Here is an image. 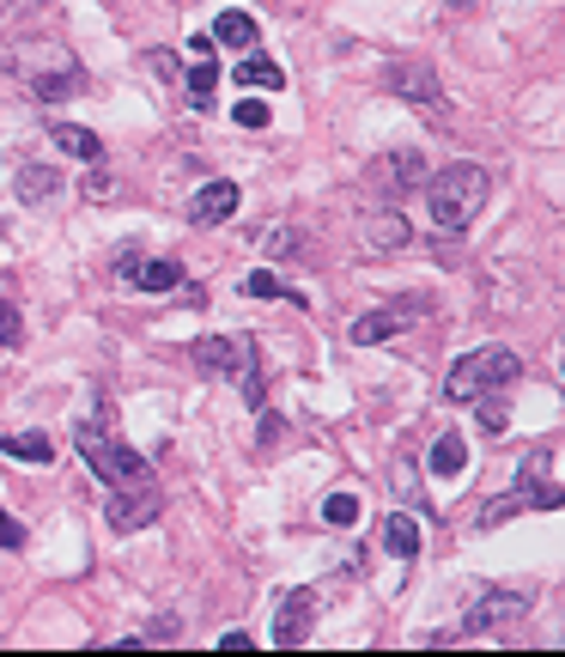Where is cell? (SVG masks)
Instances as JSON below:
<instances>
[{"instance_id":"4dcf8cb0","label":"cell","mask_w":565,"mask_h":657,"mask_svg":"<svg viewBox=\"0 0 565 657\" xmlns=\"http://www.w3.org/2000/svg\"><path fill=\"white\" fill-rule=\"evenodd\" d=\"M280 432H286V420H280V414H268V420H261V444H274Z\"/></svg>"},{"instance_id":"cb8c5ba5","label":"cell","mask_w":565,"mask_h":657,"mask_svg":"<svg viewBox=\"0 0 565 657\" xmlns=\"http://www.w3.org/2000/svg\"><path fill=\"white\" fill-rule=\"evenodd\" d=\"M523 505H529V493H504V500L480 505V530H492V523H504V518H517Z\"/></svg>"},{"instance_id":"484cf974","label":"cell","mask_w":565,"mask_h":657,"mask_svg":"<svg viewBox=\"0 0 565 657\" xmlns=\"http://www.w3.org/2000/svg\"><path fill=\"white\" fill-rule=\"evenodd\" d=\"M18 341H25V317L13 299H0V348H18Z\"/></svg>"},{"instance_id":"6da1fadb","label":"cell","mask_w":565,"mask_h":657,"mask_svg":"<svg viewBox=\"0 0 565 657\" xmlns=\"http://www.w3.org/2000/svg\"><path fill=\"white\" fill-rule=\"evenodd\" d=\"M426 207L444 231H462L480 207H487V170L468 165V159H462V165H444L426 184Z\"/></svg>"},{"instance_id":"5b68a950","label":"cell","mask_w":565,"mask_h":657,"mask_svg":"<svg viewBox=\"0 0 565 657\" xmlns=\"http://www.w3.org/2000/svg\"><path fill=\"white\" fill-rule=\"evenodd\" d=\"M165 511V493L153 488V481H134V488H123V493H110V505H104V518H110V530H146V523Z\"/></svg>"},{"instance_id":"ac0fdd59","label":"cell","mask_w":565,"mask_h":657,"mask_svg":"<svg viewBox=\"0 0 565 657\" xmlns=\"http://www.w3.org/2000/svg\"><path fill=\"white\" fill-rule=\"evenodd\" d=\"M214 43H226V49H256V18H249V13H219L214 18Z\"/></svg>"},{"instance_id":"4fadbf2b","label":"cell","mask_w":565,"mask_h":657,"mask_svg":"<svg viewBox=\"0 0 565 657\" xmlns=\"http://www.w3.org/2000/svg\"><path fill=\"white\" fill-rule=\"evenodd\" d=\"M408 323H413V305H401V311H371V317L352 323V341H359V348H377V341L401 336Z\"/></svg>"},{"instance_id":"3957f363","label":"cell","mask_w":565,"mask_h":657,"mask_svg":"<svg viewBox=\"0 0 565 657\" xmlns=\"http://www.w3.org/2000/svg\"><path fill=\"white\" fill-rule=\"evenodd\" d=\"M79 451L92 457V469L104 475L110 488H134V481H153V469H146V457H140V451H128L123 439H104L98 427H79Z\"/></svg>"},{"instance_id":"d6986e66","label":"cell","mask_w":565,"mask_h":657,"mask_svg":"<svg viewBox=\"0 0 565 657\" xmlns=\"http://www.w3.org/2000/svg\"><path fill=\"white\" fill-rule=\"evenodd\" d=\"M468 469V444L457 439V432H444L438 444H432V475H462Z\"/></svg>"},{"instance_id":"7a4b0ae2","label":"cell","mask_w":565,"mask_h":657,"mask_svg":"<svg viewBox=\"0 0 565 657\" xmlns=\"http://www.w3.org/2000/svg\"><path fill=\"white\" fill-rule=\"evenodd\" d=\"M517 378H523V359L511 348H480V353H468V359L450 366L444 396H450V402H480L487 390H511Z\"/></svg>"},{"instance_id":"f1b7e54d","label":"cell","mask_w":565,"mask_h":657,"mask_svg":"<svg viewBox=\"0 0 565 657\" xmlns=\"http://www.w3.org/2000/svg\"><path fill=\"white\" fill-rule=\"evenodd\" d=\"M0 548H25V530H18V518H7V511H0Z\"/></svg>"},{"instance_id":"7402d4cb","label":"cell","mask_w":565,"mask_h":657,"mask_svg":"<svg viewBox=\"0 0 565 657\" xmlns=\"http://www.w3.org/2000/svg\"><path fill=\"white\" fill-rule=\"evenodd\" d=\"M541 463H548V457H541V451H535V457L523 463V475H529V505H541V511H553V505H565V493L541 481Z\"/></svg>"},{"instance_id":"1f68e13d","label":"cell","mask_w":565,"mask_h":657,"mask_svg":"<svg viewBox=\"0 0 565 657\" xmlns=\"http://www.w3.org/2000/svg\"><path fill=\"white\" fill-rule=\"evenodd\" d=\"M7 7H31V0H7Z\"/></svg>"},{"instance_id":"44dd1931","label":"cell","mask_w":565,"mask_h":657,"mask_svg":"<svg viewBox=\"0 0 565 657\" xmlns=\"http://www.w3.org/2000/svg\"><path fill=\"white\" fill-rule=\"evenodd\" d=\"M189 98H195V104H214V92H219V67H214V55H201L195 67H189Z\"/></svg>"},{"instance_id":"9a60e30c","label":"cell","mask_w":565,"mask_h":657,"mask_svg":"<svg viewBox=\"0 0 565 657\" xmlns=\"http://www.w3.org/2000/svg\"><path fill=\"white\" fill-rule=\"evenodd\" d=\"M420 542H426V535H420V523H413L408 511H396V518H383V548H389V554L413 560V554H420Z\"/></svg>"},{"instance_id":"d4e9b609","label":"cell","mask_w":565,"mask_h":657,"mask_svg":"<svg viewBox=\"0 0 565 657\" xmlns=\"http://www.w3.org/2000/svg\"><path fill=\"white\" fill-rule=\"evenodd\" d=\"M322 518L335 523V530H352V523H359V500H352V493H329V505H322Z\"/></svg>"},{"instance_id":"83f0119b","label":"cell","mask_w":565,"mask_h":657,"mask_svg":"<svg viewBox=\"0 0 565 657\" xmlns=\"http://www.w3.org/2000/svg\"><path fill=\"white\" fill-rule=\"evenodd\" d=\"M231 116H237V128H268V104H261V98H244Z\"/></svg>"},{"instance_id":"603a6c76","label":"cell","mask_w":565,"mask_h":657,"mask_svg":"<svg viewBox=\"0 0 565 657\" xmlns=\"http://www.w3.org/2000/svg\"><path fill=\"white\" fill-rule=\"evenodd\" d=\"M244 292L249 299H292V305H305V292H292L280 275H268V268H256V275L244 280Z\"/></svg>"},{"instance_id":"277c9868","label":"cell","mask_w":565,"mask_h":657,"mask_svg":"<svg viewBox=\"0 0 565 657\" xmlns=\"http://www.w3.org/2000/svg\"><path fill=\"white\" fill-rule=\"evenodd\" d=\"M529 609H535L529 584H487V591L468 603V633H499V627L523 621Z\"/></svg>"},{"instance_id":"ba28073f","label":"cell","mask_w":565,"mask_h":657,"mask_svg":"<svg viewBox=\"0 0 565 657\" xmlns=\"http://www.w3.org/2000/svg\"><path fill=\"white\" fill-rule=\"evenodd\" d=\"M310 621H317V591L298 584V591L280 596V609H274V645H305Z\"/></svg>"},{"instance_id":"9c48e42d","label":"cell","mask_w":565,"mask_h":657,"mask_svg":"<svg viewBox=\"0 0 565 657\" xmlns=\"http://www.w3.org/2000/svg\"><path fill=\"white\" fill-rule=\"evenodd\" d=\"M116 275H123L128 287H140V292H170V287H183V268H177V262L140 256V250H128V256L116 262Z\"/></svg>"},{"instance_id":"7c38bea8","label":"cell","mask_w":565,"mask_h":657,"mask_svg":"<svg viewBox=\"0 0 565 657\" xmlns=\"http://www.w3.org/2000/svg\"><path fill=\"white\" fill-rule=\"evenodd\" d=\"M413 244V226L401 214H371L365 219V250L371 256H396V250Z\"/></svg>"},{"instance_id":"ffe728a7","label":"cell","mask_w":565,"mask_h":657,"mask_svg":"<svg viewBox=\"0 0 565 657\" xmlns=\"http://www.w3.org/2000/svg\"><path fill=\"white\" fill-rule=\"evenodd\" d=\"M55 189H62V177H55L49 165H25V170H18V195H25V201H49Z\"/></svg>"},{"instance_id":"30bf717a","label":"cell","mask_w":565,"mask_h":657,"mask_svg":"<svg viewBox=\"0 0 565 657\" xmlns=\"http://www.w3.org/2000/svg\"><path fill=\"white\" fill-rule=\"evenodd\" d=\"M420 177H426V159L413 153V147H401V153H383L377 165H371V184H377L383 195H408V189H420Z\"/></svg>"},{"instance_id":"f546056e","label":"cell","mask_w":565,"mask_h":657,"mask_svg":"<svg viewBox=\"0 0 565 657\" xmlns=\"http://www.w3.org/2000/svg\"><path fill=\"white\" fill-rule=\"evenodd\" d=\"M249 645H256L249 633H219V652H249Z\"/></svg>"},{"instance_id":"8fae6325","label":"cell","mask_w":565,"mask_h":657,"mask_svg":"<svg viewBox=\"0 0 565 657\" xmlns=\"http://www.w3.org/2000/svg\"><path fill=\"white\" fill-rule=\"evenodd\" d=\"M231 214H237V184H201V195L189 201L195 226H226Z\"/></svg>"},{"instance_id":"4316f807","label":"cell","mask_w":565,"mask_h":657,"mask_svg":"<svg viewBox=\"0 0 565 657\" xmlns=\"http://www.w3.org/2000/svg\"><path fill=\"white\" fill-rule=\"evenodd\" d=\"M256 244L268 250V256H298V238H292V226H268Z\"/></svg>"},{"instance_id":"8992f818","label":"cell","mask_w":565,"mask_h":657,"mask_svg":"<svg viewBox=\"0 0 565 657\" xmlns=\"http://www.w3.org/2000/svg\"><path fill=\"white\" fill-rule=\"evenodd\" d=\"M383 86L401 98V104H426V110H444V92H438V74H432V62H389V74H383Z\"/></svg>"},{"instance_id":"2e32d148","label":"cell","mask_w":565,"mask_h":657,"mask_svg":"<svg viewBox=\"0 0 565 657\" xmlns=\"http://www.w3.org/2000/svg\"><path fill=\"white\" fill-rule=\"evenodd\" d=\"M0 451L18 457V463H55V439H43V432H7Z\"/></svg>"},{"instance_id":"e0dca14e","label":"cell","mask_w":565,"mask_h":657,"mask_svg":"<svg viewBox=\"0 0 565 657\" xmlns=\"http://www.w3.org/2000/svg\"><path fill=\"white\" fill-rule=\"evenodd\" d=\"M49 135H55V147H62V153H74L79 165H98V153H104V147H98V135H92V128L55 123V128H49Z\"/></svg>"},{"instance_id":"52a82bcc","label":"cell","mask_w":565,"mask_h":657,"mask_svg":"<svg viewBox=\"0 0 565 657\" xmlns=\"http://www.w3.org/2000/svg\"><path fill=\"white\" fill-rule=\"evenodd\" d=\"M195 366L201 371H214V378H244L249 366H256V348H249L244 336H207V341H195Z\"/></svg>"},{"instance_id":"5bb4252c","label":"cell","mask_w":565,"mask_h":657,"mask_svg":"<svg viewBox=\"0 0 565 657\" xmlns=\"http://www.w3.org/2000/svg\"><path fill=\"white\" fill-rule=\"evenodd\" d=\"M231 79H237V86H249V92H286V67L268 62V55H244Z\"/></svg>"}]
</instances>
